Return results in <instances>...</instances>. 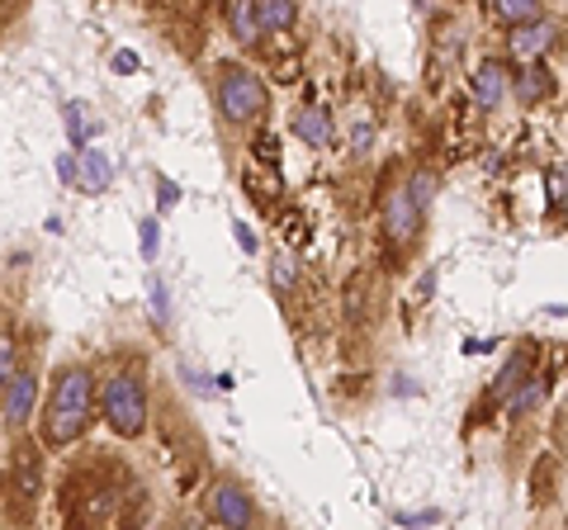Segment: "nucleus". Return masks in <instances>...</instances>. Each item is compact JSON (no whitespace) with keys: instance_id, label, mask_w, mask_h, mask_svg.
<instances>
[{"instance_id":"nucleus-23","label":"nucleus","mask_w":568,"mask_h":530,"mask_svg":"<svg viewBox=\"0 0 568 530\" xmlns=\"http://www.w3.org/2000/svg\"><path fill=\"white\" fill-rule=\"evenodd\" d=\"M181 200H185V190L175 185L171 175H156V208H162V214H166V208H175Z\"/></svg>"},{"instance_id":"nucleus-9","label":"nucleus","mask_w":568,"mask_h":530,"mask_svg":"<svg viewBox=\"0 0 568 530\" xmlns=\"http://www.w3.org/2000/svg\"><path fill=\"white\" fill-rule=\"evenodd\" d=\"M114 185V162L100 147H77V190L81 194H104Z\"/></svg>"},{"instance_id":"nucleus-12","label":"nucleus","mask_w":568,"mask_h":530,"mask_svg":"<svg viewBox=\"0 0 568 530\" xmlns=\"http://www.w3.org/2000/svg\"><path fill=\"white\" fill-rule=\"evenodd\" d=\"M545 388H549V384H545V375H536V369H530V375H526V379H521V384H517V388H511V394L503 398V402H507V412H511V417L536 412L540 402H545Z\"/></svg>"},{"instance_id":"nucleus-11","label":"nucleus","mask_w":568,"mask_h":530,"mask_svg":"<svg viewBox=\"0 0 568 530\" xmlns=\"http://www.w3.org/2000/svg\"><path fill=\"white\" fill-rule=\"evenodd\" d=\"M62 129H67V143L71 147H85V143H95V137L104 133V119L85 100H67L62 104Z\"/></svg>"},{"instance_id":"nucleus-25","label":"nucleus","mask_w":568,"mask_h":530,"mask_svg":"<svg viewBox=\"0 0 568 530\" xmlns=\"http://www.w3.org/2000/svg\"><path fill=\"white\" fill-rule=\"evenodd\" d=\"M394 526H440V511H436V507H422V511H394Z\"/></svg>"},{"instance_id":"nucleus-26","label":"nucleus","mask_w":568,"mask_h":530,"mask_svg":"<svg viewBox=\"0 0 568 530\" xmlns=\"http://www.w3.org/2000/svg\"><path fill=\"white\" fill-rule=\"evenodd\" d=\"M58 181H62L67 190H77V147L58 152Z\"/></svg>"},{"instance_id":"nucleus-24","label":"nucleus","mask_w":568,"mask_h":530,"mask_svg":"<svg viewBox=\"0 0 568 530\" xmlns=\"http://www.w3.org/2000/svg\"><path fill=\"white\" fill-rule=\"evenodd\" d=\"M545 200H549V208H564V166H549L545 171Z\"/></svg>"},{"instance_id":"nucleus-5","label":"nucleus","mask_w":568,"mask_h":530,"mask_svg":"<svg viewBox=\"0 0 568 530\" xmlns=\"http://www.w3.org/2000/svg\"><path fill=\"white\" fill-rule=\"evenodd\" d=\"M33 412H39V379H33L29 369H14L6 388H0V417H6L10 431H24Z\"/></svg>"},{"instance_id":"nucleus-16","label":"nucleus","mask_w":568,"mask_h":530,"mask_svg":"<svg viewBox=\"0 0 568 530\" xmlns=\"http://www.w3.org/2000/svg\"><path fill=\"white\" fill-rule=\"evenodd\" d=\"M511 91H517L521 104H540L545 95H555V77L540 72V67H530V72H521L517 81H511Z\"/></svg>"},{"instance_id":"nucleus-14","label":"nucleus","mask_w":568,"mask_h":530,"mask_svg":"<svg viewBox=\"0 0 568 530\" xmlns=\"http://www.w3.org/2000/svg\"><path fill=\"white\" fill-rule=\"evenodd\" d=\"M256 6V24L261 33H290L294 29V0H252Z\"/></svg>"},{"instance_id":"nucleus-30","label":"nucleus","mask_w":568,"mask_h":530,"mask_svg":"<svg viewBox=\"0 0 568 530\" xmlns=\"http://www.w3.org/2000/svg\"><path fill=\"white\" fill-rule=\"evenodd\" d=\"M394 394H403V398H417V394H422V388H417L413 379H394Z\"/></svg>"},{"instance_id":"nucleus-8","label":"nucleus","mask_w":568,"mask_h":530,"mask_svg":"<svg viewBox=\"0 0 568 530\" xmlns=\"http://www.w3.org/2000/svg\"><path fill=\"white\" fill-rule=\"evenodd\" d=\"M555 43H559V24L545 20V14H536V20H526V24H511V58H521V62L545 58Z\"/></svg>"},{"instance_id":"nucleus-22","label":"nucleus","mask_w":568,"mask_h":530,"mask_svg":"<svg viewBox=\"0 0 568 530\" xmlns=\"http://www.w3.org/2000/svg\"><path fill=\"white\" fill-rule=\"evenodd\" d=\"M20 369V346H14V337H6L0 332V388H6V379Z\"/></svg>"},{"instance_id":"nucleus-27","label":"nucleus","mask_w":568,"mask_h":530,"mask_svg":"<svg viewBox=\"0 0 568 530\" xmlns=\"http://www.w3.org/2000/svg\"><path fill=\"white\" fill-rule=\"evenodd\" d=\"M233 237H237V246H242V252L246 256H256V233H252V223H246V218H233Z\"/></svg>"},{"instance_id":"nucleus-1","label":"nucleus","mask_w":568,"mask_h":530,"mask_svg":"<svg viewBox=\"0 0 568 530\" xmlns=\"http://www.w3.org/2000/svg\"><path fill=\"white\" fill-rule=\"evenodd\" d=\"M33 417L43 421V446L48 450L81 440L85 427H91V417H95V375L85 365L58 369L48 398H43V412H33Z\"/></svg>"},{"instance_id":"nucleus-19","label":"nucleus","mask_w":568,"mask_h":530,"mask_svg":"<svg viewBox=\"0 0 568 530\" xmlns=\"http://www.w3.org/2000/svg\"><path fill=\"white\" fill-rule=\"evenodd\" d=\"M436 190H440V175H436V171H413V181H407V194H413L422 208H432Z\"/></svg>"},{"instance_id":"nucleus-18","label":"nucleus","mask_w":568,"mask_h":530,"mask_svg":"<svg viewBox=\"0 0 568 530\" xmlns=\"http://www.w3.org/2000/svg\"><path fill=\"white\" fill-rule=\"evenodd\" d=\"M271 289H275L280 298L298 289V261H294V256H284V252H280V256L271 261Z\"/></svg>"},{"instance_id":"nucleus-17","label":"nucleus","mask_w":568,"mask_h":530,"mask_svg":"<svg viewBox=\"0 0 568 530\" xmlns=\"http://www.w3.org/2000/svg\"><path fill=\"white\" fill-rule=\"evenodd\" d=\"M493 14L503 24H526L536 14H545V0H493Z\"/></svg>"},{"instance_id":"nucleus-3","label":"nucleus","mask_w":568,"mask_h":530,"mask_svg":"<svg viewBox=\"0 0 568 530\" xmlns=\"http://www.w3.org/2000/svg\"><path fill=\"white\" fill-rule=\"evenodd\" d=\"M213 104H219L223 123H252L265 114L271 95H265V81L256 72H246L237 62H223L219 77H213Z\"/></svg>"},{"instance_id":"nucleus-15","label":"nucleus","mask_w":568,"mask_h":530,"mask_svg":"<svg viewBox=\"0 0 568 530\" xmlns=\"http://www.w3.org/2000/svg\"><path fill=\"white\" fill-rule=\"evenodd\" d=\"M526 375H530V350L521 346L517 356H511V360H507L503 369H497V379H493V388H488V402H503V398H507L511 388H517V384H521Z\"/></svg>"},{"instance_id":"nucleus-21","label":"nucleus","mask_w":568,"mask_h":530,"mask_svg":"<svg viewBox=\"0 0 568 530\" xmlns=\"http://www.w3.org/2000/svg\"><path fill=\"white\" fill-rule=\"evenodd\" d=\"M138 246H142V261H156V252H162V218L138 223Z\"/></svg>"},{"instance_id":"nucleus-28","label":"nucleus","mask_w":568,"mask_h":530,"mask_svg":"<svg viewBox=\"0 0 568 530\" xmlns=\"http://www.w3.org/2000/svg\"><path fill=\"white\" fill-rule=\"evenodd\" d=\"M375 123H355V133H351V147L355 152H369V147H375Z\"/></svg>"},{"instance_id":"nucleus-29","label":"nucleus","mask_w":568,"mask_h":530,"mask_svg":"<svg viewBox=\"0 0 568 530\" xmlns=\"http://www.w3.org/2000/svg\"><path fill=\"white\" fill-rule=\"evenodd\" d=\"M110 67H114V72H119V77H133V72H138V67H142V62H138V52H129V48H119V52H114V58H110Z\"/></svg>"},{"instance_id":"nucleus-13","label":"nucleus","mask_w":568,"mask_h":530,"mask_svg":"<svg viewBox=\"0 0 568 530\" xmlns=\"http://www.w3.org/2000/svg\"><path fill=\"white\" fill-rule=\"evenodd\" d=\"M227 29H233V39L246 43V48H256L265 39L261 24H256V6H252V0H233V6H227Z\"/></svg>"},{"instance_id":"nucleus-4","label":"nucleus","mask_w":568,"mask_h":530,"mask_svg":"<svg viewBox=\"0 0 568 530\" xmlns=\"http://www.w3.org/2000/svg\"><path fill=\"white\" fill-rule=\"evenodd\" d=\"M422 223H426V208L407 194V185H398L384 200V237H388V246H413L422 237Z\"/></svg>"},{"instance_id":"nucleus-7","label":"nucleus","mask_w":568,"mask_h":530,"mask_svg":"<svg viewBox=\"0 0 568 530\" xmlns=\"http://www.w3.org/2000/svg\"><path fill=\"white\" fill-rule=\"evenodd\" d=\"M209 521L213 526H252L256 521V502H252V492H246L237 479H223L219 488H213V498H209Z\"/></svg>"},{"instance_id":"nucleus-6","label":"nucleus","mask_w":568,"mask_h":530,"mask_svg":"<svg viewBox=\"0 0 568 530\" xmlns=\"http://www.w3.org/2000/svg\"><path fill=\"white\" fill-rule=\"evenodd\" d=\"M469 95H474V104H478L484 114L503 110L507 95H511V67H507L503 58L478 62V67H474V77H469Z\"/></svg>"},{"instance_id":"nucleus-20","label":"nucleus","mask_w":568,"mask_h":530,"mask_svg":"<svg viewBox=\"0 0 568 530\" xmlns=\"http://www.w3.org/2000/svg\"><path fill=\"white\" fill-rule=\"evenodd\" d=\"M148 298H152V317L166 327V323H171V285H166L162 275H152V279H148Z\"/></svg>"},{"instance_id":"nucleus-10","label":"nucleus","mask_w":568,"mask_h":530,"mask_svg":"<svg viewBox=\"0 0 568 530\" xmlns=\"http://www.w3.org/2000/svg\"><path fill=\"white\" fill-rule=\"evenodd\" d=\"M290 129H294V137H298V143H304V147H317V152H323V147H332V137H336L332 110H323V104H304V110L294 114V123H290Z\"/></svg>"},{"instance_id":"nucleus-2","label":"nucleus","mask_w":568,"mask_h":530,"mask_svg":"<svg viewBox=\"0 0 568 530\" xmlns=\"http://www.w3.org/2000/svg\"><path fill=\"white\" fill-rule=\"evenodd\" d=\"M100 412L110 421V431L123 440H138L148 431L152 417V398H148V379L138 369H114L110 379L100 384Z\"/></svg>"}]
</instances>
